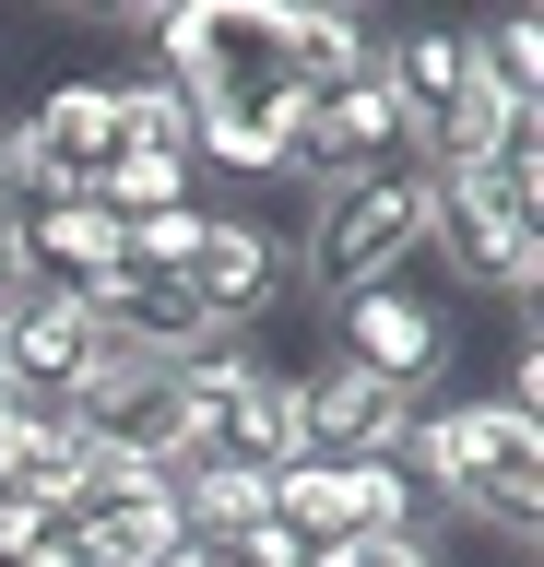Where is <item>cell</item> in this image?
<instances>
[{
    "mask_svg": "<svg viewBox=\"0 0 544 567\" xmlns=\"http://www.w3.org/2000/svg\"><path fill=\"white\" fill-rule=\"evenodd\" d=\"M296 296H367V284H402L427 260V166H367V177H320L308 189V225H296Z\"/></svg>",
    "mask_w": 544,
    "mask_h": 567,
    "instance_id": "1",
    "label": "cell"
},
{
    "mask_svg": "<svg viewBox=\"0 0 544 567\" xmlns=\"http://www.w3.org/2000/svg\"><path fill=\"white\" fill-rule=\"evenodd\" d=\"M178 284L202 296V319H214L225 343H260V319L296 308V248L260 225V213H214L202 225V248L178 260Z\"/></svg>",
    "mask_w": 544,
    "mask_h": 567,
    "instance_id": "2",
    "label": "cell"
},
{
    "mask_svg": "<svg viewBox=\"0 0 544 567\" xmlns=\"http://www.w3.org/2000/svg\"><path fill=\"white\" fill-rule=\"evenodd\" d=\"M119 213L95 189H37V202H12L0 225V284H37V296H83V284L119 272Z\"/></svg>",
    "mask_w": 544,
    "mask_h": 567,
    "instance_id": "3",
    "label": "cell"
},
{
    "mask_svg": "<svg viewBox=\"0 0 544 567\" xmlns=\"http://www.w3.org/2000/svg\"><path fill=\"white\" fill-rule=\"evenodd\" d=\"M331 319V354H356L367 379H391V390H414V402H438V367H450V308L438 296H414V284H367V296H343V308H320Z\"/></svg>",
    "mask_w": 544,
    "mask_h": 567,
    "instance_id": "4",
    "label": "cell"
},
{
    "mask_svg": "<svg viewBox=\"0 0 544 567\" xmlns=\"http://www.w3.org/2000/svg\"><path fill=\"white\" fill-rule=\"evenodd\" d=\"M296 425H308V461H391L402 425H414V390L367 379L356 354L320 343L308 367H296Z\"/></svg>",
    "mask_w": 544,
    "mask_h": 567,
    "instance_id": "5",
    "label": "cell"
},
{
    "mask_svg": "<svg viewBox=\"0 0 544 567\" xmlns=\"http://www.w3.org/2000/svg\"><path fill=\"white\" fill-rule=\"evenodd\" d=\"M24 154H37L48 189H95L119 166V71H72V83H37V106L12 118Z\"/></svg>",
    "mask_w": 544,
    "mask_h": 567,
    "instance_id": "6",
    "label": "cell"
},
{
    "mask_svg": "<svg viewBox=\"0 0 544 567\" xmlns=\"http://www.w3.org/2000/svg\"><path fill=\"white\" fill-rule=\"evenodd\" d=\"M189 461H237V473H285V461H308V425H296V367H285V354H260V367L225 390L214 414H189Z\"/></svg>",
    "mask_w": 544,
    "mask_h": 567,
    "instance_id": "7",
    "label": "cell"
},
{
    "mask_svg": "<svg viewBox=\"0 0 544 567\" xmlns=\"http://www.w3.org/2000/svg\"><path fill=\"white\" fill-rule=\"evenodd\" d=\"M331 508H343V544H379V532H427L438 520L402 461H331Z\"/></svg>",
    "mask_w": 544,
    "mask_h": 567,
    "instance_id": "8",
    "label": "cell"
},
{
    "mask_svg": "<svg viewBox=\"0 0 544 567\" xmlns=\"http://www.w3.org/2000/svg\"><path fill=\"white\" fill-rule=\"evenodd\" d=\"M48 520H60V508H48V496H0V567H24L48 544Z\"/></svg>",
    "mask_w": 544,
    "mask_h": 567,
    "instance_id": "9",
    "label": "cell"
},
{
    "mask_svg": "<svg viewBox=\"0 0 544 567\" xmlns=\"http://www.w3.org/2000/svg\"><path fill=\"white\" fill-rule=\"evenodd\" d=\"M154 567H225V556H214V544H189V532H178V544H166V556H154Z\"/></svg>",
    "mask_w": 544,
    "mask_h": 567,
    "instance_id": "10",
    "label": "cell"
}]
</instances>
